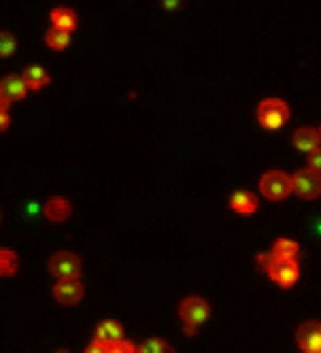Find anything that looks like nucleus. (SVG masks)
I'll return each mask as SVG.
<instances>
[{"label":"nucleus","mask_w":321,"mask_h":353,"mask_svg":"<svg viewBox=\"0 0 321 353\" xmlns=\"http://www.w3.org/2000/svg\"><path fill=\"white\" fill-rule=\"evenodd\" d=\"M51 24H54V28L71 34L77 28V13L73 9H67V7L54 9L51 11Z\"/></svg>","instance_id":"obj_14"},{"label":"nucleus","mask_w":321,"mask_h":353,"mask_svg":"<svg viewBox=\"0 0 321 353\" xmlns=\"http://www.w3.org/2000/svg\"><path fill=\"white\" fill-rule=\"evenodd\" d=\"M43 213H45V217L49 219V222H67V219L71 217L73 213V207L71 203L67 201V198H49V201L45 203V207H43Z\"/></svg>","instance_id":"obj_10"},{"label":"nucleus","mask_w":321,"mask_h":353,"mask_svg":"<svg viewBox=\"0 0 321 353\" xmlns=\"http://www.w3.org/2000/svg\"><path fill=\"white\" fill-rule=\"evenodd\" d=\"M296 339L305 353H321V321H305L298 328Z\"/></svg>","instance_id":"obj_7"},{"label":"nucleus","mask_w":321,"mask_h":353,"mask_svg":"<svg viewBox=\"0 0 321 353\" xmlns=\"http://www.w3.org/2000/svg\"><path fill=\"white\" fill-rule=\"evenodd\" d=\"M28 92H30V90H28V85H26L24 77L11 75V77H5L3 81H0V94H3L9 102L24 100Z\"/></svg>","instance_id":"obj_9"},{"label":"nucleus","mask_w":321,"mask_h":353,"mask_svg":"<svg viewBox=\"0 0 321 353\" xmlns=\"http://www.w3.org/2000/svg\"><path fill=\"white\" fill-rule=\"evenodd\" d=\"M292 183H294V192L300 198H305V201H315L317 196H321V174L311 168L298 170L292 176Z\"/></svg>","instance_id":"obj_5"},{"label":"nucleus","mask_w":321,"mask_h":353,"mask_svg":"<svg viewBox=\"0 0 321 353\" xmlns=\"http://www.w3.org/2000/svg\"><path fill=\"white\" fill-rule=\"evenodd\" d=\"M45 43L56 49V52H62V49H67L69 47V43H71V34L69 32H64V30H58V28H51L47 30L45 34Z\"/></svg>","instance_id":"obj_18"},{"label":"nucleus","mask_w":321,"mask_h":353,"mask_svg":"<svg viewBox=\"0 0 321 353\" xmlns=\"http://www.w3.org/2000/svg\"><path fill=\"white\" fill-rule=\"evenodd\" d=\"M17 47V41L11 32L7 30H0V58H7L15 52Z\"/></svg>","instance_id":"obj_20"},{"label":"nucleus","mask_w":321,"mask_h":353,"mask_svg":"<svg viewBox=\"0 0 321 353\" xmlns=\"http://www.w3.org/2000/svg\"><path fill=\"white\" fill-rule=\"evenodd\" d=\"M21 77H24V81H26V85H28V90H40L43 85L51 83V77L47 75V71H45V69H40V66H36V64L28 66L26 73L21 75Z\"/></svg>","instance_id":"obj_16"},{"label":"nucleus","mask_w":321,"mask_h":353,"mask_svg":"<svg viewBox=\"0 0 321 353\" xmlns=\"http://www.w3.org/2000/svg\"><path fill=\"white\" fill-rule=\"evenodd\" d=\"M179 315H181L183 323L187 326V332H196L198 326H202L209 319L211 306L204 298L189 296L179 304Z\"/></svg>","instance_id":"obj_3"},{"label":"nucleus","mask_w":321,"mask_h":353,"mask_svg":"<svg viewBox=\"0 0 321 353\" xmlns=\"http://www.w3.org/2000/svg\"><path fill=\"white\" fill-rule=\"evenodd\" d=\"M83 285L79 279H67V281H58V285L54 288V298L60 302V304H67V306H73V304H79L83 300Z\"/></svg>","instance_id":"obj_8"},{"label":"nucleus","mask_w":321,"mask_h":353,"mask_svg":"<svg viewBox=\"0 0 321 353\" xmlns=\"http://www.w3.org/2000/svg\"><path fill=\"white\" fill-rule=\"evenodd\" d=\"M292 143H294L296 149L311 153V151L319 149V143H321L319 130H315V128H300V130H296Z\"/></svg>","instance_id":"obj_11"},{"label":"nucleus","mask_w":321,"mask_h":353,"mask_svg":"<svg viewBox=\"0 0 321 353\" xmlns=\"http://www.w3.org/2000/svg\"><path fill=\"white\" fill-rule=\"evenodd\" d=\"M258 205H260L258 203V196H253L247 190H241L237 194H232V198H230V207L237 211V213H241V215L255 213V211H258Z\"/></svg>","instance_id":"obj_13"},{"label":"nucleus","mask_w":321,"mask_h":353,"mask_svg":"<svg viewBox=\"0 0 321 353\" xmlns=\"http://www.w3.org/2000/svg\"><path fill=\"white\" fill-rule=\"evenodd\" d=\"M136 353H175V349L170 347L166 341H162V339H147L139 349H136Z\"/></svg>","instance_id":"obj_19"},{"label":"nucleus","mask_w":321,"mask_h":353,"mask_svg":"<svg viewBox=\"0 0 321 353\" xmlns=\"http://www.w3.org/2000/svg\"><path fill=\"white\" fill-rule=\"evenodd\" d=\"M11 126V117L9 111H0V132H5Z\"/></svg>","instance_id":"obj_25"},{"label":"nucleus","mask_w":321,"mask_h":353,"mask_svg":"<svg viewBox=\"0 0 321 353\" xmlns=\"http://www.w3.org/2000/svg\"><path fill=\"white\" fill-rule=\"evenodd\" d=\"M19 269V258L11 249H0V277H13Z\"/></svg>","instance_id":"obj_17"},{"label":"nucleus","mask_w":321,"mask_h":353,"mask_svg":"<svg viewBox=\"0 0 321 353\" xmlns=\"http://www.w3.org/2000/svg\"><path fill=\"white\" fill-rule=\"evenodd\" d=\"M289 106L281 98H266L258 106V122L266 130H279L289 122Z\"/></svg>","instance_id":"obj_1"},{"label":"nucleus","mask_w":321,"mask_h":353,"mask_svg":"<svg viewBox=\"0 0 321 353\" xmlns=\"http://www.w3.org/2000/svg\"><path fill=\"white\" fill-rule=\"evenodd\" d=\"M106 349H109V353H136V347L130 341H123V339L113 343V345H109Z\"/></svg>","instance_id":"obj_21"},{"label":"nucleus","mask_w":321,"mask_h":353,"mask_svg":"<svg viewBox=\"0 0 321 353\" xmlns=\"http://www.w3.org/2000/svg\"><path fill=\"white\" fill-rule=\"evenodd\" d=\"M260 192L264 194V198H268L272 203L285 201V198L294 192L292 176L281 170H268L260 179Z\"/></svg>","instance_id":"obj_2"},{"label":"nucleus","mask_w":321,"mask_h":353,"mask_svg":"<svg viewBox=\"0 0 321 353\" xmlns=\"http://www.w3.org/2000/svg\"><path fill=\"white\" fill-rule=\"evenodd\" d=\"M49 273L60 281L79 279L81 275V260L73 251H58L49 260Z\"/></svg>","instance_id":"obj_4"},{"label":"nucleus","mask_w":321,"mask_h":353,"mask_svg":"<svg viewBox=\"0 0 321 353\" xmlns=\"http://www.w3.org/2000/svg\"><path fill=\"white\" fill-rule=\"evenodd\" d=\"M274 258L270 255V253H260L258 255V264H260V266L264 269V271H268V266H270V262H272Z\"/></svg>","instance_id":"obj_24"},{"label":"nucleus","mask_w":321,"mask_h":353,"mask_svg":"<svg viewBox=\"0 0 321 353\" xmlns=\"http://www.w3.org/2000/svg\"><path fill=\"white\" fill-rule=\"evenodd\" d=\"M85 353H109V349H106V345H102V343L94 341L88 349H85Z\"/></svg>","instance_id":"obj_23"},{"label":"nucleus","mask_w":321,"mask_h":353,"mask_svg":"<svg viewBox=\"0 0 321 353\" xmlns=\"http://www.w3.org/2000/svg\"><path fill=\"white\" fill-rule=\"evenodd\" d=\"M268 277L279 285V288H292V285L300 277V269H298L296 260H272L268 266Z\"/></svg>","instance_id":"obj_6"},{"label":"nucleus","mask_w":321,"mask_h":353,"mask_svg":"<svg viewBox=\"0 0 321 353\" xmlns=\"http://www.w3.org/2000/svg\"><path fill=\"white\" fill-rule=\"evenodd\" d=\"M123 339V328L115 321V319H104L98 328H96V341L102 345H113L117 341Z\"/></svg>","instance_id":"obj_12"},{"label":"nucleus","mask_w":321,"mask_h":353,"mask_svg":"<svg viewBox=\"0 0 321 353\" xmlns=\"http://www.w3.org/2000/svg\"><path fill=\"white\" fill-rule=\"evenodd\" d=\"M309 168L321 174V149L311 151V156H309Z\"/></svg>","instance_id":"obj_22"},{"label":"nucleus","mask_w":321,"mask_h":353,"mask_svg":"<svg viewBox=\"0 0 321 353\" xmlns=\"http://www.w3.org/2000/svg\"><path fill=\"white\" fill-rule=\"evenodd\" d=\"M319 137H321V126H319Z\"/></svg>","instance_id":"obj_26"},{"label":"nucleus","mask_w":321,"mask_h":353,"mask_svg":"<svg viewBox=\"0 0 321 353\" xmlns=\"http://www.w3.org/2000/svg\"><path fill=\"white\" fill-rule=\"evenodd\" d=\"M298 251H300V247H298L296 240H292V238H279L272 245L270 255L274 260H296L298 258Z\"/></svg>","instance_id":"obj_15"},{"label":"nucleus","mask_w":321,"mask_h":353,"mask_svg":"<svg viewBox=\"0 0 321 353\" xmlns=\"http://www.w3.org/2000/svg\"><path fill=\"white\" fill-rule=\"evenodd\" d=\"M62 353H67V351H62Z\"/></svg>","instance_id":"obj_27"}]
</instances>
